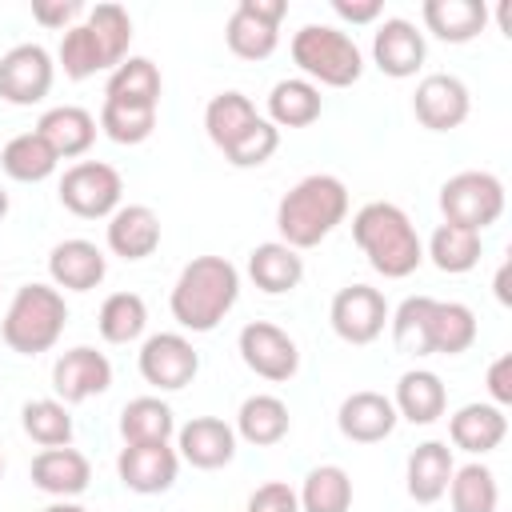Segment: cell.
Instances as JSON below:
<instances>
[{"label": "cell", "instance_id": "cell-1", "mask_svg": "<svg viewBox=\"0 0 512 512\" xmlns=\"http://www.w3.org/2000/svg\"><path fill=\"white\" fill-rule=\"evenodd\" d=\"M348 216V188L340 176L312 172L300 184H292L276 204V228L280 244L288 248H316L336 224Z\"/></svg>", "mask_w": 512, "mask_h": 512}, {"label": "cell", "instance_id": "cell-2", "mask_svg": "<svg viewBox=\"0 0 512 512\" xmlns=\"http://www.w3.org/2000/svg\"><path fill=\"white\" fill-rule=\"evenodd\" d=\"M240 296V272L224 256H196L172 284V316L188 332H212Z\"/></svg>", "mask_w": 512, "mask_h": 512}, {"label": "cell", "instance_id": "cell-3", "mask_svg": "<svg viewBox=\"0 0 512 512\" xmlns=\"http://www.w3.org/2000/svg\"><path fill=\"white\" fill-rule=\"evenodd\" d=\"M352 240L384 280H404L424 264V244L400 204H388V200L364 204L352 216Z\"/></svg>", "mask_w": 512, "mask_h": 512}, {"label": "cell", "instance_id": "cell-4", "mask_svg": "<svg viewBox=\"0 0 512 512\" xmlns=\"http://www.w3.org/2000/svg\"><path fill=\"white\" fill-rule=\"evenodd\" d=\"M64 324H68L64 292L56 284H24V288H16V296L0 320V336L12 352L40 356L64 336Z\"/></svg>", "mask_w": 512, "mask_h": 512}, {"label": "cell", "instance_id": "cell-5", "mask_svg": "<svg viewBox=\"0 0 512 512\" xmlns=\"http://www.w3.org/2000/svg\"><path fill=\"white\" fill-rule=\"evenodd\" d=\"M292 60L308 80H320L328 88H348L364 76V56L356 40L332 24H304L292 36Z\"/></svg>", "mask_w": 512, "mask_h": 512}, {"label": "cell", "instance_id": "cell-6", "mask_svg": "<svg viewBox=\"0 0 512 512\" xmlns=\"http://www.w3.org/2000/svg\"><path fill=\"white\" fill-rule=\"evenodd\" d=\"M440 212L448 224L484 232L488 224H496L504 216V184L492 172H456L440 184Z\"/></svg>", "mask_w": 512, "mask_h": 512}, {"label": "cell", "instance_id": "cell-7", "mask_svg": "<svg viewBox=\"0 0 512 512\" xmlns=\"http://www.w3.org/2000/svg\"><path fill=\"white\" fill-rule=\"evenodd\" d=\"M124 180L104 160H80L60 176V204L80 220H100L120 208Z\"/></svg>", "mask_w": 512, "mask_h": 512}, {"label": "cell", "instance_id": "cell-8", "mask_svg": "<svg viewBox=\"0 0 512 512\" xmlns=\"http://www.w3.org/2000/svg\"><path fill=\"white\" fill-rule=\"evenodd\" d=\"M288 4L284 0H240L228 16L224 40L240 60H264L280 44V20Z\"/></svg>", "mask_w": 512, "mask_h": 512}, {"label": "cell", "instance_id": "cell-9", "mask_svg": "<svg viewBox=\"0 0 512 512\" xmlns=\"http://www.w3.org/2000/svg\"><path fill=\"white\" fill-rule=\"evenodd\" d=\"M328 320L344 344H372L388 324V300L372 284H348L332 296Z\"/></svg>", "mask_w": 512, "mask_h": 512}, {"label": "cell", "instance_id": "cell-10", "mask_svg": "<svg viewBox=\"0 0 512 512\" xmlns=\"http://www.w3.org/2000/svg\"><path fill=\"white\" fill-rule=\"evenodd\" d=\"M236 344H240V360H244L256 376H264V380H272V384L292 380L296 368H300V348H296V340H292L284 328L268 324V320L244 324Z\"/></svg>", "mask_w": 512, "mask_h": 512}, {"label": "cell", "instance_id": "cell-11", "mask_svg": "<svg viewBox=\"0 0 512 512\" xmlns=\"http://www.w3.org/2000/svg\"><path fill=\"white\" fill-rule=\"evenodd\" d=\"M200 372V352L192 348L188 336L180 332H156L144 340L140 348V376L160 388V392H176L184 384H192V376Z\"/></svg>", "mask_w": 512, "mask_h": 512}, {"label": "cell", "instance_id": "cell-12", "mask_svg": "<svg viewBox=\"0 0 512 512\" xmlns=\"http://www.w3.org/2000/svg\"><path fill=\"white\" fill-rule=\"evenodd\" d=\"M52 76H56V64L40 44H16L0 56V96L8 104H20V108L40 104L52 88Z\"/></svg>", "mask_w": 512, "mask_h": 512}, {"label": "cell", "instance_id": "cell-13", "mask_svg": "<svg viewBox=\"0 0 512 512\" xmlns=\"http://www.w3.org/2000/svg\"><path fill=\"white\" fill-rule=\"evenodd\" d=\"M468 108H472V96L464 88L460 76L452 72H432L416 84V96H412V112L416 120L428 128V132H452L468 120Z\"/></svg>", "mask_w": 512, "mask_h": 512}, {"label": "cell", "instance_id": "cell-14", "mask_svg": "<svg viewBox=\"0 0 512 512\" xmlns=\"http://www.w3.org/2000/svg\"><path fill=\"white\" fill-rule=\"evenodd\" d=\"M52 388L60 396V404H80L88 396H100L112 388V364L104 352L88 348V344H76L68 352L56 356L52 364Z\"/></svg>", "mask_w": 512, "mask_h": 512}, {"label": "cell", "instance_id": "cell-15", "mask_svg": "<svg viewBox=\"0 0 512 512\" xmlns=\"http://www.w3.org/2000/svg\"><path fill=\"white\" fill-rule=\"evenodd\" d=\"M176 472H180V456L168 444H124L116 456L120 484L128 492H140V496L168 492L176 484Z\"/></svg>", "mask_w": 512, "mask_h": 512}, {"label": "cell", "instance_id": "cell-16", "mask_svg": "<svg viewBox=\"0 0 512 512\" xmlns=\"http://www.w3.org/2000/svg\"><path fill=\"white\" fill-rule=\"evenodd\" d=\"M424 52H428L424 48V32H416V24L404 20V16H388L372 36V60L392 80L416 76L420 64H424Z\"/></svg>", "mask_w": 512, "mask_h": 512}, {"label": "cell", "instance_id": "cell-17", "mask_svg": "<svg viewBox=\"0 0 512 512\" xmlns=\"http://www.w3.org/2000/svg\"><path fill=\"white\" fill-rule=\"evenodd\" d=\"M176 456L188 460L192 468H224L236 456V428L224 424L220 416H192L176 432Z\"/></svg>", "mask_w": 512, "mask_h": 512}, {"label": "cell", "instance_id": "cell-18", "mask_svg": "<svg viewBox=\"0 0 512 512\" xmlns=\"http://www.w3.org/2000/svg\"><path fill=\"white\" fill-rule=\"evenodd\" d=\"M396 408L384 392H352L344 396L340 412H336V428L344 432V440L352 444H376V440H388L392 428H396Z\"/></svg>", "mask_w": 512, "mask_h": 512}, {"label": "cell", "instance_id": "cell-19", "mask_svg": "<svg viewBox=\"0 0 512 512\" xmlns=\"http://www.w3.org/2000/svg\"><path fill=\"white\" fill-rule=\"evenodd\" d=\"M108 272V256L92 244V240H60L52 252H48V276L56 288H68V292H92Z\"/></svg>", "mask_w": 512, "mask_h": 512}, {"label": "cell", "instance_id": "cell-20", "mask_svg": "<svg viewBox=\"0 0 512 512\" xmlns=\"http://www.w3.org/2000/svg\"><path fill=\"white\" fill-rule=\"evenodd\" d=\"M108 248L124 260H144L160 248V216L148 204H120L108 216Z\"/></svg>", "mask_w": 512, "mask_h": 512}, {"label": "cell", "instance_id": "cell-21", "mask_svg": "<svg viewBox=\"0 0 512 512\" xmlns=\"http://www.w3.org/2000/svg\"><path fill=\"white\" fill-rule=\"evenodd\" d=\"M92 480V464L84 452L76 448H44L36 460H32V484L56 500H72L88 488Z\"/></svg>", "mask_w": 512, "mask_h": 512}, {"label": "cell", "instance_id": "cell-22", "mask_svg": "<svg viewBox=\"0 0 512 512\" xmlns=\"http://www.w3.org/2000/svg\"><path fill=\"white\" fill-rule=\"evenodd\" d=\"M456 464H452V448L444 440H424L412 448L408 456V496L416 504H436L444 492H448V480H452Z\"/></svg>", "mask_w": 512, "mask_h": 512}, {"label": "cell", "instance_id": "cell-23", "mask_svg": "<svg viewBox=\"0 0 512 512\" xmlns=\"http://www.w3.org/2000/svg\"><path fill=\"white\" fill-rule=\"evenodd\" d=\"M392 408L408 424H436L444 416V408H448V388H444V380L436 372L412 368V372L400 376L396 396H392Z\"/></svg>", "mask_w": 512, "mask_h": 512}, {"label": "cell", "instance_id": "cell-24", "mask_svg": "<svg viewBox=\"0 0 512 512\" xmlns=\"http://www.w3.org/2000/svg\"><path fill=\"white\" fill-rule=\"evenodd\" d=\"M36 132L48 140V148L56 156H84L96 140V116L80 104H60V108H48L40 120H36Z\"/></svg>", "mask_w": 512, "mask_h": 512}, {"label": "cell", "instance_id": "cell-25", "mask_svg": "<svg viewBox=\"0 0 512 512\" xmlns=\"http://www.w3.org/2000/svg\"><path fill=\"white\" fill-rule=\"evenodd\" d=\"M472 344H476V312L460 300H432L428 304V352L460 356Z\"/></svg>", "mask_w": 512, "mask_h": 512}, {"label": "cell", "instance_id": "cell-26", "mask_svg": "<svg viewBox=\"0 0 512 512\" xmlns=\"http://www.w3.org/2000/svg\"><path fill=\"white\" fill-rule=\"evenodd\" d=\"M448 436H452L456 448H464L472 456H484V452L500 448V440L508 436V416L496 404H464L448 420Z\"/></svg>", "mask_w": 512, "mask_h": 512}, {"label": "cell", "instance_id": "cell-27", "mask_svg": "<svg viewBox=\"0 0 512 512\" xmlns=\"http://www.w3.org/2000/svg\"><path fill=\"white\" fill-rule=\"evenodd\" d=\"M488 8L480 0H424V28L444 44H468L484 32Z\"/></svg>", "mask_w": 512, "mask_h": 512}, {"label": "cell", "instance_id": "cell-28", "mask_svg": "<svg viewBox=\"0 0 512 512\" xmlns=\"http://www.w3.org/2000/svg\"><path fill=\"white\" fill-rule=\"evenodd\" d=\"M248 276L260 292L280 296V292H292L304 280V260H300L296 248H288L280 240H268V244H256L248 252Z\"/></svg>", "mask_w": 512, "mask_h": 512}, {"label": "cell", "instance_id": "cell-29", "mask_svg": "<svg viewBox=\"0 0 512 512\" xmlns=\"http://www.w3.org/2000/svg\"><path fill=\"white\" fill-rule=\"evenodd\" d=\"M288 428H292L288 404H284L280 396H272V392L248 396V400L240 404V412H236V436H244V440L256 444V448L280 444V440L288 436Z\"/></svg>", "mask_w": 512, "mask_h": 512}, {"label": "cell", "instance_id": "cell-30", "mask_svg": "<svg viewBox=\"0 0 512 512\" xmlns=\"http://www.w3.org/2000/svg\"><path fill=\"white\" fill-rule=\"evenodd\" d=\"M324 100H320V88L304 76H288V80H276L272 92H268V116L276 128H308L316 116H320Z\"/></svg>", "mask_w": 512, "mask_h": 512}, {"label": "cell", "instance_id": "cell-31", "mask_svg": "<svg viewBox=\"0 0 512 512\" xmlns=\"http://www.w3.org/2000/svg\"><path fill=\"white\" fill-rule=\"evenodd\" d=\"M160 68L148 56H124L104 88V100H120V104H140V108H156L160 104Z\"/></svg>", "mask_w": 512, "mask_h": 512}, {"label": "cell", "instance_id": "cell-32", "mask_svg": "<svg viewBox=\"0 0 512 512\" xmlns=\"http://www.w3.org/2000/svg\"><path fill=\"white\" fill-rule=\"evenodd\" d=\"M256 120H260V112H256V104H252L244 92H216V96L208 100V108H204L208 140H212L220 152H228Z\"/></svg>", "mask_w": 512, "mask_h": 512}, {"label": "cell", "instance_id": "cell-33", "mask_svg": "<svg viewBox=\"0 0 512 512\" xmlns=\"http://www.w3.org/2000/svg\"><path fill=\"white\" fill-rule=\"evenodd\" d=\"M56 164H60V156L48 148V140H44L40 132H20V136H12V140L0 148V168H4V176L20 180V184H40V180H48V176L56 172Z\"/></svg>", "mask_w": 512, "mask_h": 512}, {"label": "cell", "instance_id": "cell-34", "mask_svg": "<svg viewBox=\"0 0 512 512\" xmlns=\"http://www.w3.org/2000/svg\"><path fill=\"white\" fill-rule=\"evenodd\" d=\"M172 432H176V420H172V408L160 396H136L120 412L124 444H168Z\"/></svg>", "mask_w": 512, "mask_h": 512}, {"label": "cell", "instance_id": "cell-35", "mask_svg": "<svg viewBox=\"0 0 512 512\" xmlns=\"http://www.w3.org/2000/svg\"><path fill=\"white\" fill-rule=\"evenodd\" d=\"M428 256H432V264H436L440 272L460 276V272H472V268L480 264L484 240H480V232L444 220V224L432 232V240H428Z\"/></svg>", "mask_w": 512, "mask_h": 512}, {"label": "cell", "instance_id": "cell-36", "mask_svg": "<svg viewBox=\"0 0 512 512\" xmlns=\"http://www.w3.org/2000/svg\"><path fill=\"white\" fill-rule=\"evenodd\" d=\"M300 512H348L352 508V476L340 464H320L304 476Z\"/></svg>", "mask_w": 512, "mask_h": 512}, {"label": "cell", "instance_id": "cell-37", "mask_svg": "<svg viewBox=\"0 0 512 512\" xmlns=\"http://www.w3.org/2000/svg\"><path fill=\"white\" fill-rule=\"evenodd\" d=\"M448 500H452V512H496L500 508V484H496L492 468L464 464L448 480Z\"/></svg>", "mask_w": 512, "mask_h": 512}, {"label": "cell", "instance_id": "cell-38", "mask_svg": "<svg viewBox=\"0 0 512 512\" xmlns=\"http://www.w3.org/2000/svg\"><path fill=\"white\" fill-rule=\"evenodd\" d=\"M96 324H100V336L108 344H132V340H140V332L148 324V304L136 292H112L100 304V320Z\"/></svg>", "mask_w": 512, "mask_h": 512}, {"label": "cell", "instance_id": "cell-39", "mask_svg": "<svg viewBox=\"0 0 512 512\" xmlns=\"http://www.w3.org/2000/svg\"><path fill=\"white\" fill-rule=\"evenodd\" d=\"M84 28L92 32L96 48L104 52L108 68H116L124 56H128V44H132V16L120 8V4H96L84 20Z\"/></svg>", "mask_w": 512, "mask_h": 512}, {"label": "cell", "instance_id": "cell-40", "mask_svg": "<svg viewBox=\"0 0 512 512\" xmlns=\"http://www.w3.org/2000/svg\"><path fill=\"white\" fill-rule=\"evenodd\" d=\"M20 424L44 448H68L72 444V416H68V404H60V400H48V396L28 400L20 412Z\"/></svg>", "mask_w": 512, "mask_h": 512}, {"label": "cell", "instance_id": "cell-41", "mask_svg": "<svg viewBox=\"0 0 512 512\" xmlns=\"http://www.w3.org/2000/svg\"><path fill=\"white\" fill-rule=\"evenodd\" d=\"M100 128L108 140L116 144H144L156 128V108H140V104H120V100H104L100 108Z\"/></svg>", "mask_w": 512, "mask_h": 512}, {"label": "cell", "instance_id": "cell-42", "mask_svg": "<svg viewBox=\"0 0 512 512\" xmlns=\"http://www.w3.org/2000/svg\"><path fill=\"white\" fill-rule=\"evenodd\" d=\"M428 304H432V296H408V300L388 316V324H392V344H396L400 352H408V356H432V352H428Z\"/></svg>", "mask_w": 512, "mask_h": 512}, {"label": "cell", "instance_id": "cell-43", "mask_svg": "<svg viewBox=\"0 0 512 512\" xmlns=\"http://www.w3.org/2000/svg\"><path fill=\"white\" fill-rule=\"evenodd\" d=\"M56 60H60V68H64L68 80H88V76H96V72L108 68L104 52L96 48V40H92V32H88L84 24H72V28L60 36Z\"/></svg>", "mask_w": 512, "mask_h": 512}, {"label": "cell", "instance_id": "cell-44", "mask_svg": "<svg viewBox=\"0 0 512 512\" xmlns=\"http://www.w3.org/2000/svg\"><path fill=\"white\" fill-rule=\"evenodd\" d=\"M276 148H280V128L260 116L224 156H228V164H236V168H260L264 160H272Z\"/></svg>", "mask_w": 512, "mask_h": 512}, {"label": "cell", "instance_id": "cell-45", "mask_svg": "<svg viewBox=\"0 0 512 512\" xmlns=\"http://www.w3.org/2000/svg\"><path fill=\"white\" fill-rule=\"evenodd\" d=\"M248 512H300V496L284 480H268L248 496Z\"/></svg>", "mask_w": 512, "mask_h": 512}, {"label": "cell", "instance_id": "cell-46", "mask_svg": "<svg viewBox=\"0 0 512 512\" xmlns=\"http://www.w3.org/2000/svg\"><path fill=\"white\" fill-rule=\"evenodd\" d=\"M80 12L76 0H32V20H40L44 28H64L68 32V20Z\"/></svg>", "mask_w": 512, "mask_h": 512}, {"label": "cell", "instance_id": "cell-47", "mask_svg": "<svg viewBox=\"0 0 512 512\" xmlns=\"http://www.w3.org/2000/svg\"><path fill=\"white\" fill-rule=\"evenodd\" d=\"M488 396H492L496 408L512 404V356L508 352L488 364Z\"/></svg>", "mask_w": 512, "mask_h": 512}, {"label": "cell", "instance_id": "cell-48", "mask_svg": "<svg viewBox=\"0 0 512 512\" xmlns=\"http://www.w3.org/2000/svg\"><path fill=\"white\" fill-rule=\"evenodd\" d=\"M332 12L348 24H372V20H380L384 4L380 0H332Z\"/></svg>", "mask_w": 512, "mask_h": 512}, {"label": "cell", "instance_id": "cell-49", "mask_svg": "<svg viewBox=\"0 0 512 512\" xmlns=\"http://www.w3.org/2000/svg\"><path fill=\"white\" fill-rule=\"evenodd\" d=\"M496 300H500V304H508V300H512V296H508V260H504V264H500V272H496Z\"/></svg>", "mask_w": 512, "mask_h": 512}, {"label": "cell", "instance_id": "cell-50", "mask_svg": "<svg viewBox=\"0 0 512 512\" xmlns=\"http://www.w3.org/2000/svg\"><path fill=\"white\" fill-rule=\"evenodd\" d=\"M44 512H88V508H80V504H72V500H56V504H48Z\"/></svg>", "mask_w": 512, "mask_h": 512}, {"label": "cell", "instance_id": "cell-51", "mask_svg": "<svg viewBox=\"0 0 512 512\" xmlns=\"http://www.w3.org/2000/svg\"><path fill=\"white\" fill-rule=\"evenodd\" d=\"M4 216H8V192L0 188V220H4Z\"/></svg>", "mask_w": 512, "mask_h": 512}, {"label": "cell", "instance_id": "cell-52", "mask_svg": "<svg viewBox=\"0 0 512 512\" xmlns=\"http://www.w3.org/2000/svg\"><path fill=\"white\" fill-rule=\"evenodd\" d=\"M0 472H4V456H0Z\"/></svg>", "mask_w": 512, "mask_h": 512}]
</instances>
